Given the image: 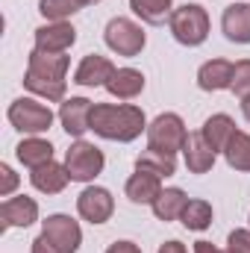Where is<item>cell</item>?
<instances>
[{
	"instance_id": "18",
	"label": "cell",
	"mask_w": 250,
	"mask_h": 253,
	"mask_svg": "<svg viewBox=\"0 0 250 253\" xmlns=\"http://www.w3.org/2000/svg\"><path fill=\"white\" fill-rule=\"evenodd\" d=\"M197 85L203 91H221L233 85V62L227 59H209L197 71Z\"/></svg>"
},
{
	"instance_id": "30",
	"label": "cell",
	"mask_w": 250,
	"mask_h": 253,
	"mask_svg": "<svg viewBox=\"0 0 250 253\" xmlns=\"http://www.w3.org/2000/svg\"><path fill=\"white\" fill-rule=\"evenodd\" d=\"M15 189H18V174L9 165H0V197H9Z\"/></svg>"
},
{
	"instance_id": "12",
	"label": "cell",
	"mask_w": 250,
	"mask_h": 253,
	"mask_svg": "<svg viewBox=\"0 0 250 253\" xmlns=\"http://www.w3.org/2000/svg\"><path fill=\"white\" fill-rule=\"evenodd\" d=\"M91 109L94 103L85 100V97H71L62 100V109H59V121H62L65 132L74 135V138H83L88 129H91Z\"/></svg>"
},
{
	"instance_id": "36",
	"label": "cell",
	"mask_w": 250,
	"mask_h": 253,
	"mask_svg": "<svg viewBox=\"0 0 250 253\" xmlns=\"http://www.w3.org/2000/svg\"><path fill=\"white\" fill-rule=\"evenodd\" d=\"M91 3H100V0H83V6H91Z\"/></svg>"
},
{
	"instance_id": "33",
	"label": "cell",
	"mask_w": 250,
	"mask_h": 253,
	"mask_svg": "<svg viewBox=\"0 0 250 253\" xmlns=\"http://www.w3.org/2000/svg\"><path fill=\"white\" fill-rule=\"evenodd\" d=\"M159 253H188V251H186V245H183V242L171 239V242H165V245L159 248Z\"/></svg>"
},
{
	"instance_id": "7",
	"label": "cell",
	"mask_w": 250,
	"mask_h": 253,
	"mask_svg": "<svg viewBox=\"0 0 250 253\" xmlns=\"http://www.w3.org/2000/svg\"><path fill=\"white\" fill-rule=\"evenodd\" d=\"M103 39H106L109 50L118 53V56H138L144 50V42H147L144 30L135 21H129V18H112L106 24Z\"/></svg>"
},
{
	"instance_id": "6",
	"label": "cell",
	"mask_w": 250,
	"mask_h": 253,
	"mask_svg": "<svg viewBox=\"0 0 250 253\" xmlns=\"http://www.w3.org/2000/svg\"><path fill=\"white\" fill-rule=\"evenodd\" d=\"M186 138H188L186 124H183V118L174 115V112L159 115L153 124L147 126V147H153V150H159V153H171V156H174L177 150H183Z\"/></svg>"
},
{
	"instance_id": "26",
	"label": "cell",
	"mask_w": 250,
	"mask_h": 253,
	"mask_svg": "<svg viewBox=\"0 0 250 253\" xmlns=\"http://www.w3.org/2000/svg\"><path fill=\"white\" fill-rule=\"evenodd\" d=\"M180 221H183L186 230L200 233V230H206V227L212 224V206H209L206 200H188L186 209H183V215H180Z\"/></svg>"
},
{
	"instance_id": "1",
	"label": "cell",
	"mask_w": 250,
	"mask_h": 253,
	"mask_svg": "<svg viewBox=\"0 0 250 253\" xmlns=\"http://www.w3.org/2000/svg\"><path fill=\"white\" fill-rule=\"evenodd\" d=\"M65 74H68V56L65 53H44V50H33L27 74H24V85L44 97L47 103H62L65 100Z\"/></svg>"
},
{
	"instance_id": "31",
	"label": "cell",
	"mask_w": 250,
	"mask_h": 253,
	"mask_svg": "<svg viewBox=\"0 0 250 253\" xmlns=\"http://www.w3.org/2000/svg\"><path fill=\"white\" fill-rule=\"evenodd\" d=\"M106 253H141V248L132 245V242H115V245H109Z\"/></svg>"
},
{
	"instance_id": "29",
	"label": "cell",
	"mask_w": 250,
	"mask_h": 253,
	"mask_svg": "<svg viewBox=\"0 0 250 253\" xmlns=\"http://www.w3.org/2000/svg\"><path fill=\"white\" fill-rule=\"evenodd\" d=\"M227 248L236 253H250V230H233L227 239Z\"/></svg>"
},
{
	"instance_id": "35",
	"label": "cell",
	"mask_w": 250,
	"mask_h": 253,
	"mask_svg": "<svg viewBox=\"0 0 250 253\" xmlns=\"http://www.w3.org/2000/svg\"><path fill=\"white\" fill-rule=\"evenodd\" d=\"M242 115L248 118V124H250V94L248 97H242Z\"/></svg>"
},
{
	"instance_id": "10",
	"label": "cell",
	"mask_w": 250,
	"mask_h": 253,
	"mask_svg": "<svg viewBox=\"0 0 250 253\" xmlns=\"http://www.w3.org/2000/svg\"><path fill=\"white\" fill-rule=\"evenodd\" d=\"M39 221V203L27 194H18V197H6L0 203V230H9V227H30Z\"/></svg>"
},
{
	"instance_id": "8",
	"label": "cell",
	"mask_w": 250,
	"mask_h": 253,
	"mask_svg": "<svg viewBox=\"0 0 250 253\" xmlns=\"http://www.w3.org/2000/svg\"><path fill=\"white\" fill-rule=\"evenodd\" d=\"M42 236L62 253H77L80 242H83V230L71 215H50L42 224Z\"/></svg>"
},
{
	"instance_id": "27",
	"label": "cell",
	"mask_w": 250,
	"mask_h": 253,
	"mask_svg": "<svg viewBox=\"0 0 250 253\" xmlns=\"http://www.w3.org/2000/svg\"><path fill=\"white\" fill-rule=\"evenodd\" d=\"M80 9H83V0H42L39 3V12L47 21H65Z\"/></svg>"
},
{
	"instance_id": "25",
	"label": "cell",
	"mask_w": 250,
	"mask_h": 253,
	"mask_svg": "<svg viewBox=\"0 0 250 253\" xmlns=\"http://www.w3.org/2000/svg\"><path fill=\"white\" fill-rule=\"evenodd\" d=\"M224 156H227V165L236 168V171H250V135L236 129L224 147Z\"/></svg>"
},
{
	"instance_id": "5",
	"label": "cell",
	"mask_w": 250,
	"mask_h": 253,
	"mask_svg": "<svg viewBox=\"0 0 250 253\" xmlns=\"http://www.w3.org/2000/svg\"><path fill=\"white\" fill-rule=\"evenodd\" d=\"M6 115H9V124L15 129H21V132H27V135H39V132L50 129V124H53L50 106H44V103H39L33 97H18L9 106Z\"/></svg>"
},
{
	"instance_id": "17",
	"label": "cell",
	"mask_w": 250,
	"mask_h": 253,
	"mask_svg": "<svg viewBox=\"0 0 250 253\" xmlns=\"http://www.w3.org/2000/svg\"><path fill=\"white\" fill-rule=\"evenodd\" d=\"M106 91L118 100H132L144 91V74L135 68H118L112 74V80L106 83Z\"/></svg>"
},
{
	"instance_id": "11",
	"label": "cell",
	"mask_w": 250,
	"mask_h": 253,
	"mask_svg": "<svg viewBox=\"0 0 250 253\" xmlns=\"http://www.w3.org/2000/svg\"><path fill=\"white\" fill-rule=\"evenodd\" d=\"M77 42V30L68 21H47L36 30V50L44 53H65Z\"/></svg>"
},
{
	"instance_id": "16",
	"label": "cell",
	"mask_w": 250,
	"mask_h": 253,
	"mask_svg": "<svg viewBox=\"0 0 250 253\" xmlns=\"http://www.w3.org/2000/svg\"><path fill=\"white\" fill-rule=\"evenodd\" d=\"M30 183L42 191V194H59V191L71 183V174H68V168L59 165V162H47V165L33 168Z\"/></svg>"
},
{
	"instance_id": "23",
	"label": "cell",
	"mask_w": 250,
	"mask_h": 253,
	"mask_svg": "<svg viewBox=\"0 0 250 253\" xmlns=\"http://www.w3.org/2000/svg\"><path fill=\"white\" fill-rule=\"evenodd\" d=\"M203 138L209 141V147L218 153V150H224L227 147V141H230V135L236 132V124H233V118L230 115H212V118H206V124H203Z\"/></svg>"
},
{
	"instance_id": "19",
	"label": "cell",
	"mask_w": 250,
	"mask_h": 253,
	"mask_svg": "<svg viewBox=\"0 0 250 253\" xmlns=\"http://www.w3.org/2000/svg\"><path fill=\"white\" fill-rule=\"evenodd\" d=\"M159 180H162V177L135 168V174L126 180V197H129L132 203H150V206H153V200H156L159 191H162V183H159Z\"/></svg>"
},
{
	"instance_id": "32",
	"label": "cell",
	"mask_w": 250,
	"mask_h": 253,
	"mask_svg": "<svg viewBox=\"0 0 250 253\" xmlns=\"http://www.w3.org/2000/svg\"><path fill=\"white\" fill-rule=\"evenodd\" d=\"M33 253H62V251H59V248H53L44 236H39V239L33 242Z\"/></svg>"
},
{
	"instance_id": "3",
	"label": "cell",
	"mask_w": 250,
	"mask_h": 253,
	"mask_svg": "<svg viewBox=\"0 0 250 253\" xmlns=\"http://www.w3.org/2000/svg\"><path fill=\"white\" fill-rule=\"evenodd\" d=\"M168 27H171V36H174L180 44L197 47V44H203L206 36H209V15H206V9H203L200 3H183V6H177V9L171 12Z\"/></svg>"
},
{
	"instance_id": "37",
	"label": "cell",
	"mask_w": 250,
	"mask_h": 253,
	"mask_svg": "<svg viewBox=\"0 0 250 253\" xmlns=\"http://www.w3.org/2000/svg\"><path fill=\"white\" fill-rule=\"evenodd\" d=\"M227 253H236V251H230V248H227Z\"/></svg>"
},
{
	"instance_id": "28",
	"label": "cell",
	"mask_w": 250,
	"mask_h": 253,
	"mask_svg": "<svg viewBox=\"0 0 250 253\" xmlns=\"http://www.w3.org/2000/svg\"><path fill=\"white\" fill-rule=\"evenodd\" d=\"M230 91L236 97H248L250 94V59H242V62L233 65V85Z\"/></svg>"
},
{
	"instance_id": "14",
	"label": "cell",
	"mask_w": 250,
	"mask_h": 253,
	"mask_svg": "<svg viewBox=\"0 0 250 253\" xmlns=\"http://www.w3.org/2000/svg\"><path fill=\"white\" fill-rule=\"evenodd\" d=\"M221 30L230 42L250 44V3H230L221 15Z\"/></svg>"
},
{
	"instance_id": "4",
	"label": "cell",
	"mask_w": 250,
	"mask_h": 253,
	"mask_svg": "<svg viewBox=\"0 0 250 253\" xmlns=\"http://www.w3.org/2000/svg\"><path fill=\"white\" fill-rule=\"evenodd\" d=\"M103 165H106L103 150L94 147V144H88V141H83V138L74 141L68 147V153H65V168H68V174H71L74 183H91L103 171Z\"/></svg>"
},
{
	"instance_id": "24",
	"label": "cell",
	"mask_w": 250,
	"mask_h": 253,
	"mask_svg": "<svg viewBox=\"0 0 250 253\" xmlns=\"http://www.w3.org/2000/svg\"><path fill=\"white\" fill-rule=\"evenodd\" d=\"M129 9L144 24H165V21H171L174 3L171 0H129Z\"/></svg>"
},
{
	"instance_id": "9",
	"label": "cell",
	"mask_w": 250,
	"mask_h": 253,
	"mask_svg": "<svg viewBox=\"0 0 250 253\" xmlns=\"http://www.w3.org/2000/svg\"><path fill=\"white\" fill-rule=\"evenodd\" d=\"M77 212L88 224H106L112 218V212H115V200H112L109 189L88 186V189L80 191V197H77Z\"/></svg>"
},
{
	"instance_id": "21",
	"label": "cell",
	"mask_w": 250,
	"mask_h": 253,
	"mask_svg": "<svg viewBox=\"0 0 250 253\" xmlns=\"http://www.w3.org/2000/svg\"><path fill=\"white\" fill-rule=\"evenodd\" d=\"M188 197L183 189H162L159 191V197L153 200V215L159 218V221H177L180 215H183V209H186Z\"/></svg>"
},
{
	"instance_id": "22",
	"label": "cell",
	"mask_w": 250,
	"mask_h": 253,
	"mask_svg": "<svg viewBox=\"0 0 250 253\" xmlns=\"http://www.w3.org/2000/svg\"><path fill=\"white\" fill-rule=\"evenodd\" d=\"M135 168L138 171H150L156 177H174L177 174V159L171 153H159V150L147 147V150H141L135 156Z\"/></svg>"
},
{
	"instance_id": "13",
	"label": "cell",
	"mask_w": 250,
	"mask_h": 253,
	"mask_svg": "<svg viewBox=\"0 0 250 253\" xmlns=\"http://www.w3.org/2000/svg\"><path fill=\"white\" fill-rule=\"evenodd\" d=\"M118 68L109 62L106 56H97V53H88V56H83V62L77 65V71H74V83L77 85H106L109 80H112V74H115Z\"/></svg>"
},
{
	"instance_id": "2",
	"label": "cell",
	"mask_w": 250,
	"mask_h": 253,
	"mask_svg": "<svg viewBox=\"0 0 250 253\" xmlns=\"http://www.w3.org/2000/svg\"><path fill=\"white\" fill-rule=\"evenodd\" d=\"M144 126V112L132 103H94L91 109V129L106 141H132Z\"/></svg>"
},
{
	"instance_id": "15",
	"label": "cell",
	"mask_w": 250,
	"mask_h": 253,
	"mask_svg": "<svg viewBox=\"0 0 250 253\" xmlns=\"http://www.w3.org/2000/svg\"><path fill=\"white\" fill-rule=\"evenodd\" d=\"M183 156H186V168L191 174H206V171H212L218 153L209 147L203 132H188L186 144H183Z\"/></svg>"
},
{
	"instance_id": "20",
	"label": "cell",
	"mask_w": 250,
	"mask_h": 253,
	"mask_svg": "<svg viewBox=\"0 0 250 253\" xmlns=\"http://www.w3.org/2000/svg\"><path fill=\"white\" fill-rule=\"evenodd\" d=\"M15 156H18V162L21 165H27V168H39V165H47V162H53V144L50 141H44V138H24L18 147H15Z\"/></svg>"
},
{
	"instance_id": "34",
	"label": "cell",
	"mask_w": 250,
	"mask_h": 253,
	"mask_svg": "<svg viewBox=\"0 0 250 253\" xmlns=\"http://www.w3.org/2000/svg\"><path fill=\"white\" fill-rule=\"evenodd\" d=\"M194 253H221L212 242H194Z\"/></svg>"
}]
</instances>
